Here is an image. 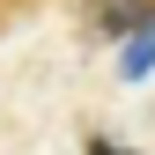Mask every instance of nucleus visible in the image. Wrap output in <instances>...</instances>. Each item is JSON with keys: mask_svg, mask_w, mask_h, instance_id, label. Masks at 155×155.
<instances>
[{"mask_svg": "<svg viewBox=\"0 0 155 155\" xmlns=\"http://www.w3.org/2000/svg\"><path fill=\"white\" fill-rule=\"evenodd\" d=\"M89 22L104 30L111 45H126L133 30H148V22H155V0H96V15H89Z\"/></svg>", "mask_w": 155, "mask_h": 155, "instance_id": "1", "label": "nucleus"}, {"mask_svg": "<svg viewBox=\"0 0 155 155\" xmlns=\"http://www.w3.org/2000/svg\"><path fill=\"white\" fill-rule=\"evenodd\" d=\"M148 67H155V22H148V30H133V37H126V52H118V74H126V81H140Z\"/></svg>", "mask_w": 155, "mask_h": 155, "instance_id": "2", "label": "nucleus"}, {"mask_svg": "<svg viewBox=\"0 0 155 155\" xmlns=\"http://www.w3.org/2000/svg\"><path fill=\"white\" fill-rule=\"evenodd\" d=\"M89 155H133V148H111V140H89Z\"/></svg>", "mask_w": 155, "mask_h": 155, "instance_id": "3", "label": "nucleus"}]
</instances>
